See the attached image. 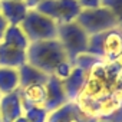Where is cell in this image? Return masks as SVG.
I'll list each match as a JSON object with an SVG mask.
<instances>
[{
  "label": "cell",
  "instance_id": "5",
  "mask_svg": "<svg viewBox=\"0 0 122 122\" xmlns=\"http://www.w3.org/2000/svg\"><path fill=\"white\" fill-rule=\"evenodd\" d=\"M56 39L62 45L63 50L68 55V59L72 63L76 56L86 52L88 42H89V35L76 22H71V23L57 25Z\"/></svg>",
  "mask_w": 122,
  "mask_h": 122
},
{
  "label": "cell",
  "instance_id": "20",
  "mask_svg": "<svg viewBox=\"0 0 122 122\" xmlns=\"http://www.w3.org/2000/svg\"><path fill=\"white\" fill-rule=\"evenodd\" d=\"M101 6L106 7L116 17L118 25L122 29V0H101Z\"/></svg>",
  "mask_w": 122,
  "mask_h": 122
},
{
  "label": "cell",
  "instance_id": "28",
  "mask_svg": "<svg viewBox=\"0 0 122 122\" xmlns=\"http://www.w3.org/2000/svg\"><path fill=\"white\" fill-rule=\"evenodd\" d=\"M19 2H25V0H19Z\"/></svg>",
  "mask_w": 122,
  "mask_h": 122
},
{
  "label": "cell",
  "instance_id": "26",
  "mask_svg": "<svg viewBox=\"0 0 122 122\" xmlns=\"http://www.w3.org/2000/svg\"><path fill=\"white\" fill-rule=\"evenodd\" d=\"M96 122H109V121H103V119H96Z\"/></svg>",
  "mask_w": 122,
  "mask_h": 122
},
{
  "label": "cell",
  "instance_id": "11",
  "mask_svg": "<svg viewBox=\"0 0 122 122\" xmlns=\"http://www.w3.org/2000/svg\"><path fill=\"white\" fill-rule=\"evenodd\" d=\"M29 7L19 0H0V13L9 26H19L26 17Z\"/></svg>",
  "mask_w": 122,
  "mask_h": 122
},
{
  "label": "cell",
  "instance_id": "24",
  "mask_svg": "<svg viewBox=\"0 0 122 122\" xmlns=\"http://www.w3.org/2000/svg\"><path fill=\"white\" fill-rule=\"evenodd\" d=\"M43 2V0H25V3L29 9H36L40 3Z\"/></svg>",
  "mask_w": 122,
  "mask_h": 122
},
{
  "label": "cell",
  "instance_id": "13",
  "mask_svg": "<svg viewBox=\"0 0 122 122\" xmlns=\"http://www.w3.org/2000/svg\"><path fill=\"white\" fill-rule=\"evenodd\" d=\"M88 76H89V72L82 71L79 68H73L71 75L62 81L66 96H68L69 101L75 102L78 99V96L81 95V92H82V89H83V86L88 81Z\"/></svg>",
  "mask_w": 122,
  "mask_h": 122
},
{
  "label": "cell",
  "instance_id": "3",
  "mask_svg": "<svg viewBox=\"0 0 122 122\" xmlns=\"http://www.w3.org/2000/svg\"><path fill=\"white\" fill-rule=\"evenodd\" d=\"M86 53L98 57L105 63L119 62L122 57V29L115 27L89 36Z\"/></svg>",
  "mask_w": 122,
  "mask_h": 122
},
{
  "label": "cell",
  "instance_id": "15",
  "mask_svg": "<svg viewBox=\"0 0 122 122\" xmlns=\"http://www.w3.org/2000/svg\"><path fill=\"white\" fill-rule=\"evenodd\" d=\"M19 82H20V88L29 86V85H36V83H46L49 79V75H46L45 72H42L40 69L35 68L30 63H25L22 65L19 69Z\"/></svg>",
  "mask_w": 122,
  "mask_h": 122
},
{
  "label": "cell",
  "instance_id": "22",
  "mask_svg": "<svg viewBox=\"0 0 122 122\" xmlns=\"http://www.w3.org/2000/svg\"><path fill=\"white\" fill-rule=\"evenodd\" d=\"M82 9H93L101 6V0H78Z\"/></svg>",
  "mask_w": 122,
  "mask_h": 122
},
{
  "label": "cell",
  "instance_id": "7",
  "mask_svg": "<svg viewBox=\"0 0 122 122\" xmlns=\"http://www.w3.org/2000/svg\"><path fill=\"white\" fill-rule=\"evenodd\" d=\"M36 10L50 17L56 25H63L75 22L82 7L78 0H43Z\"/></svg>",
  "mask_w": 122,
  "mask_h": 122
},
{
  "label": "cell",
  "instance_id": "29",
  "mask_svg": "<svg viewBox=\"0 0 122 122\" xmlns=\"http://www.w3.org/2000/svg\"><path fill=\"white\" fill-rule=\"evenodd\" d=\"M0 122H2V121H0Z\"/></svg>",
  "mask_w": 122,
  "mask_h": 122
},
{
  "label": "cell",
  "instance_id": "16",
  "mask_svg": "<svg viewBox=\"0 0 122 122\" xmlns=\"http://www.w3.org/2000/svg\"><path fill=\"white\" fill-rule=\"evenodd\" d=\"M19 88H20V82H19L17 69L0 66V96L15 92Z\"/></svg>",
  "mask_w": 122,
  "mask_h": 122
},
{
  "label": "cell",
  "instance_id": "23",
  "mask_svg": "<svg viewBox=\"0 0 122 122\" xmlns=\"http://www.w3.org/2000/svg\"><path fill=\"white\" fill-rule=\"evenodd\" d=\"M7 22L5 20V17L2 16V13H0V42L3 40V36H5V32H6V29H7Z\"/></svg>",
  "mask_w": 122,
  "mask_h": 122
},
{
  "label": "cell",
  "instance_id": "8",
  "mask_svg": "<svg viewBox=\"0 0 122 122\" xmlns=\"http://www.w3.org/2000/svg\"><path fill=\"white\" fill-rule=\"evenodd\" d=\"M47 122H96V118L88 115L76 102L69 101L59 109L50 112Z\"/></svg>",
  "mask_w": 122,
  "mask_h": 122
},
{
  "label": "cell",
  "instance_id": "27",
  "mask_svg": "<svg viewBox=\"0 0 122 122\" xmlns=\"http://www.w3.org/2000/svg\"><path fill=\"white\" fill-rule=\"evenodd\" d=\"M119 63H121V68H122V57H121V60H119Z\"/></svg>",
  "mask_w": 122,
  "mask_h": 122
},
{
  "label": "cell",
  "instance_id": "25",
  "mask_svg": "<svg viewBox=\"0 0 122 122\" xmlns=\"http://www.w3.org/2000/svg\"><path fill=\"white\" fill-rule=\"evenodd\" d=\"M13 122H29V121L26 119V116H25V115H22V116H19V118H17L16 121H13Z\"/></svg>",
  "mask_w": 122,
  "mask_h": 122
},
{
  "label": "cell",
  "instance_id": "17",
  "mask_svg": "<svg viewBox=\"0 0 122 122\" xmlns=\"http://www.w3.org/2000/svg\"><path fill=\"white\" fill-rule=\"evenodd\" d=\"M2 42L6 45H10L13 47L22 49V50H27V47L30 45V42L27 40V37L20 26H7Z\"/></svg>",
  "mask_w": 122,
  "mask_h": 122
},
{
  "label": "cell",
  "instance_id": "6",
  "mask_svg": "<svg viewBox=\"0 0 122 122\" xmlns=\"http://www.w3.org/2000/svg\"><path fill=\"white\" fill-rule=\"evenodd\" d=\"M89 36L119 27L116 17L103 6L93 9H82L75 20Z\"/></svg>",
  "mask_w": 122,
  "mask_h": 122
},
{
  "label": "cell",
  "instance_id": "18",
  "mask_svg": "<svg viewBox=\"0 0 122 122\" xmlns=\"http://www.w3.org/2000/svg\"><path fill=\"white\" fill-rule=\"evenodd\" d=\"M99 63H102V60H99L98 57L89 55V53H81L79 56L75 57V60L72 62L73 68H79L82 71H86V72H91L95 66H98Z\"/></svg>",
  "mask_w": 122,
  "mask_h": 122
},
{
  "label": "cell",
  "instance_id": "2",
  "mask_svg": "<svg viewBox=\"0 0 122 122\" xmlns=\"http://www.w3.org/2000/svg\"><path fill=\"white\" fill-rule=\"evenodd\" d=\"M27 63L40 69L46 75H55L59 79H65L71 75L73 65L68 59L66 52L57 39L33 42L26 50Z\"/></svg>",
  "mask_w": 122,
  "mask_h": 122
},
{
  "label": "cell",
  "instance_id": "14",
  "mask_svg": "<svg viewBox=\"0 0 122 122\" xmlns=\"http://www.w3.org/2000/svg\"><path fill=\"white\" fill-rule=\"evenodd\" d=\"M26 62H27L26 50H22L0 42V66L19 69Z\"/></svg>",
  "mask_w": 122,
  "mask_h": 122
},
{
  "label": "cell",
  "instance_id": "19",
  "mask_svg": "<svg viewBox=\"0 0 122 122\" xmlns=\"http://www.w3.org/2000/svg\"><path fill=\"white\" fill-rule=\"evenodd\" d=\"M23 115L29 122H47V118H49V112L45 109V106L29 108L23 112Z\"/></svg>",
  "mask_w": 122,
  "mask_h": 122
},
{
  "label": "cell",
  "instance_id": "4",
  "mask_svg": "<svg viewBox=\"0 0 122 122\" xmlns=\"http://www.w3.org/2000/svg\"><path fill=\"white\" fill-rule=\"evenodd\" d=\"M19 26L22 27V30L25 32L30 43L52 40V39H56V35H57V25L50 17L45 16L36 9H29L26 17Z\"/></svg>",
  "mask_w": 122,
  "mask_h": 122
},
{
  "label": "cell",
  "instance_id": "10",
  "mask_svg": "<svg viewBox=\"0 0 122 122\" xmlns=\"http://www.w3.org/2000/svg\"><path fill=\"white\" fill-rule=\"evenodd\" d=\"M23 115V106L19 95V89L0 96V121L13 122Z\"/></svg>",
  "mask_w": 122,
  "mask_h": 122
},
{
  "label": "cell",
  "instance_id": "1",
  "mask_svg": "<svg viewBox=\"0 0 122 122\" xmlns=\"http://www.w3.org/2000/svg\"><path fill=\"white\" fill-rule=\"evenodd\" d=\"M88 115L101 119L122 103V68L119 62L99 63L75 101Z\"/></svg>",
  "mask_w": 122,
  "mask_h": 122
},
{
  "label": "cell",
  "instance_id": "12",
  "mask_svg": "<svg viewBox=\"0 0 122 122\" xmlns=\"http://www.w3.org/2000/svg\"><path fill=\"white\" fill-rule=\"evenodd\" d=\"M45 85L46 83H36V85L19 88V95H20L23 112L29 108L45 106V102H46V86Z\"/></svg>",
  "mask_w": 122,
  "mask_h": 122
},
{
  "label": "cell",
  "instance_id": "21",
  "mask_svg": "<svg viewBox=\"0 0 122 122\" xmlns=\"http://www.w3.org/2000/svg\"><path fill=\"white\" fill-rule=\"evenodd\" d=\"M101 119L109 121V122H122V103H121L118 108H115L112 112H109L108 115L102 116Z\"/></svg>",
  "mask_w": 122,
  "mask_h": 122
},
{
  "label": "cell",
  "instance_id": "9",
  "mask_svg": "<svg viewBox=\"0 0 122 122\" xmlns=\"http://www.w3.org/2000/svg\"><path fill=\"white\" fill-rule=\"evenodd\" d=\"M46 102H45V109L50 113L60 106H63L65 103L69 102L62 79H59L55 75H50L47 82H46Z\"/></svg>",
  "mask_w": 122,
  "mask_h": 122
}]
</instances>
